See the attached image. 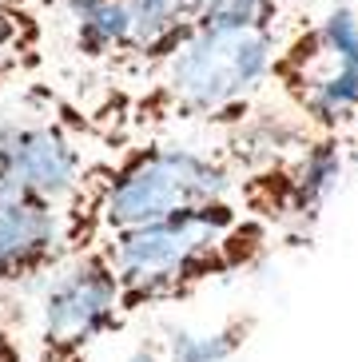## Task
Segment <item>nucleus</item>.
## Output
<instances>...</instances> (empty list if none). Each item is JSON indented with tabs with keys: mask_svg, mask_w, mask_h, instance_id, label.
Returning a JSON list of instances; mask_svg holds the SVG:
<instances>
[{
	"mask_svg": "<svg viewBox=\"0 0 358 362\" xmlns=\"http://www.w3.org/2000/svg\"><path fill=\"white\" fill-rule=\"evenodd\" d=\"M279 24L203 21L148 76L127 104V128L163 132L175 124H231L271 84Z\"/></svg>",
	"mask_w": 358,
	"mask_h": 362,
	"instance_id": "nucleus-3",
	"label": "nucleus"
},
{
	"mask_svg": "<svg viewBox=\"0 0 358 362\" xmlns=\"http://www.w3.org/2000/svg\"><path fill=\"white\" fill-rule=\"evenodd\" d=\"M127 362H159V354H156V351H151L148 342H144V346H136V351L127 354Z\"/></svg>",
	"mask_w": 358,
	"mask_h": 362,
	"instance_id": "nucleus-14",
	"label": "nucleus"
},
{
	"mask_svg": "<svg viewBox=\"0 0 358 362\" xmlns=\"http://www.w3.org/2000/svg\"><path fill=\"white\" fill-rule=\"evenodd\" d=\"M203 21H239V24H279L283 0H195Z\"/></svg>",
	"mask_w": 358,
	"mask_h": 362,
	"instance_id": "nucleus-12",
	"label": "nucleus"
},
{
	"mask_svg": "<svg viewBox=\"0 0 358 362\" xmlns=\"http://www.w3.org/2000/svg\"><path fill=\"white\" fill-rule=\"evenodd\" d=\"M271 84L315 132H342L358 124V68L342 64L323 44L315 21L279 44L271 60Z\"/></svg>",
	"mask_w": 358,
	"mask_h": 362,
	"instance_id": "nucleus-7",
	"label": "nucleus"
},
{
	"mask_svg": "<svg viewBox=\"0 0 358 362\" xmlns=\"http://www.w3.org/2000/svg\"><path fill=\"white\" fill-rule=\"evenodd\" d=\"M330 4H350V8H358V0H330Z\"/></svg>",
	"mask_w": 358,
	"mask_h": 362,
	"instance_id": "nucleus-16",
	"label": "nucleus"
},
{
	"mask_svg": "<svg viewBox=\"0 0 358 362\" xmlns=\"http://www.w3.org/2000/svg\"><path fill=\"white\" fill-rule=\"evenodd\" d=\"M247 334H251L247 319H231L215 330L171 327L163 346H168V362H235L247 346Z\"/></svg>",
	"mask_w": 358,
	"mask_h": 362,
	"instance_id": "nucleus-10",
	"label": "nucleus"
},
{
	"mask_svg": "<svg viewBox=\"0 0 358 362\" xmlns=\"http://www.w3.org/2000/svg\"><path fill=\"white\" fill-rule=\"evenodd\" d=\"M40 0H0V24H12V28L40 24Z\"/></svg>",
	"mask_w": 358,
	"mask_h": 362,
	"instance_id": "nucleus-13",
	"label": "nucleus"
},
{
	"mask_svg": "<svg viewBox=\"0 0 358 362\" xmlns=\"http://www.w3.org/2000/svg\"><path fill=\"white\" fill-rule=\"evenodd\" d=\"M275 227L247 215L235 199L195 203L156 223L127 227L100 239L124 291V315L175 303L203 283L247 271L267 255Z\"/></svg>",
	"mask_w": 358,
	"mask_h": 362,
	"instance_id": "nucleus-1",
	"label": "nucleus"
},
{
	"mask_svg": "<svg viewBox=\"0 0 358 362\" xmlns=\"http://www.w3.org/2000/svg\"><path fill=\"white\" fill-rule=\"evenodd\" d=\"M124 319V291L108 251L100 243L72 251L52 267L40 298V346L44 358H80L96 339Z\"/></svg>",
	"mask_w": 358,
	"mask_h": 362,
	"instance_id": "nucleus-4",
	"label": "nucleus"
},
{
	"mask_svg": "<svg viewBox=\"0 0 358 362\" xmlns=\"http://www.w3.org/2000/svg\"><path fill=\"white\" fill-rule=\"evenodd\" d=\"M132 24V56L127 72L151 76L179 44L200 28L195 0H124Z\"/></svg>",
	"mask_w": 358,
	"mask_h": 362,
	"instance_id": "nucleus-9",
	"label": "nucleus"
},
{
	"mask_svg": "<svg viewBox=\"0 0 358 362\" xmlns=\"http://www.w3.org/2000/svg\"><path fill=\"white\" fill-rule=\"evenodd\" d=\"M40 8L44 12H56V8H60V0H40Z\"/></svg>",
	"mask_w": 358,
	"mask_h": 362,
	"instance_id": "nucleus-15",
	"label": "nucleus"
},
{
	"mask_svg": "<svg viewBox=\"0 0 358 362\" xmlns=\"http://www.w3.org/2000/svg\"><path fill=\"white\" fill-rule=\"evenodd\" d=\"M60 259H68L64 207L40 199L0 203V287L52 275Z\"/></svg>",
	"mask_w": 358,
	"mask_h": 362,
	"instance_id": "nucleus-8",
	"label": "nucleus"
},
{
	"mask_svg": "<svg viewBox=\"0 0 358 362\" xmlns=\"http://www.w3.org/2000/svg\"><path fill=\"white\" fill-rule=\"evenodd\" d=\"M84 148L68 124L52 116H0V203H64L84 180Z\"/></svg>",
	"mask_w": 358,
	"mask_h": 362,
	"instance_id": "nucleus-6",
	"label": "nucleus"
},
{
	"mask_svg": "<svg viewBox=\"0 0 358 362\" xmlns=\"http://www.w3.org/2000/svg\"><path fill=\"white\" fill-rule=\"evenodd\" d=\"M235 195V168L223 151L183 139H148L116 160L88 163L76 195L64 203L68 255L127 227L156 223L171 211Z\"/></svg>",
	"mask_w": 358,
	"mask_h": 362,
	"instance_id": "nucleus-2",
	"label": "nucleus"
},
{
	"mask_svg": "<svg viewBox=\"0 0 358 362\" xmlns=\"http://www.w3.org/2000/svg\"><path fill=\"white\" fill-rule=\"evenodd\" d=\"M44 60V24L32 28H12L0 24V92L12 88L16 80L32 76Z\"/></svg>",
	"mask_w": 358,
	"mask_h": 362,
	"instance_id": "nucleus-11",
	"label": "nucleus"
},
{
	"mask_svg": "<svg viewBox=\"0 0 358 362\" xmlns=\"http://www.w3.org/2000/svg\"><path fill=\"white\" fill-rule=\"evenodd\" d=\"M342 171H347V151L338 132H315L291 156L243 171V180H235V192L247 215H259L271 227L306 231L327 211L330 195L342 183Z\"/></svg>",
	"mask_w": 358,
	"mask_h": 362,
	"instance_id": "nucleus-5",
	"label": "nucleus"
}]
</instances>
